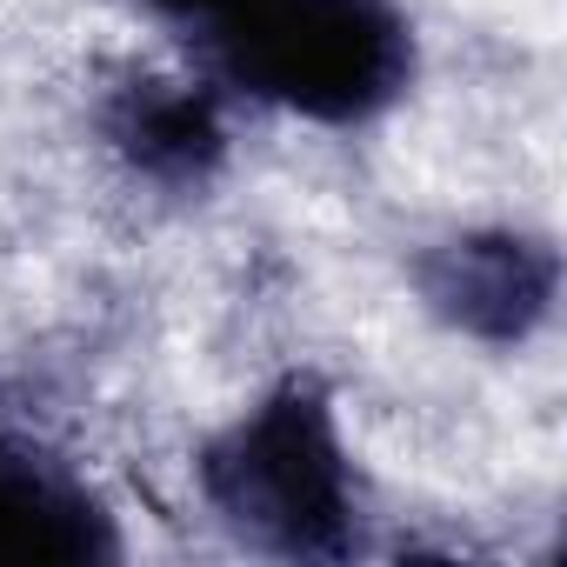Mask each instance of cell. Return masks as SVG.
<instances>
[{"instance_id": "1", "label": "cell", "mask_w": 567, "mask_h": 567, "mask_svg": "<svg viewBox=\"0 0 567 567\" xmlns=\"http://www.w3.org/2000/svg\"><path fill=\"white\" fill-rule=\"evenodd\" d=\"M220 94L315 127H374L414 87L421 41L401 0H134Z\"/></svg>"}, {"instance_id": "2", "label": "cell", "mask_w": 567, "mask_h": 567, "mask_svg": "<svg viewBox=\"0 0 567 567\" xmlns=\"http://www.w3.org/2000/svg\"><path fill=\"white\" fill-rule=\"evenodd\" d=\"M194 487L207 514L274 560H354L361 554V474L341 434L334 388L321 374H280L227 427L194 447Z\"/></svg>"}, {"instance_id": "3", "label": "cell", "mask_w": 567, "mask_h": 567, "mask_svg": "<svg viewBox=\"0 0 567 567\" xmlns=\"http://www.w3.org/2000/svg\"><path fill=\"white\" fill-rule=\"evenodd\" d=\"M408 288L434 328L520 354L560 315V247L534 227H454L414 247Z\"/></svg>"}, {"instance_id": "4", "label": "cell", "mask_w": 567, "mask_h": 567, "mask_svg": "<svg viewBox=\"0 0 567 567\" xmlns=\"http://www.w3.org/2000/svg\"><path fill=\"white\" fill-rule=\"evenodd\" d=\"M94 134L134 181L181 194V200L207 194L234 161L227 94L207 74L121 68L94 101Z\"/></svg>"}, {"instance_id": "5", "label": "cell", "mask_w": 567, "mask_h": 567, "mask_svg": "<svg viewBox=\"0 0 567 567\" xmlns=\"http://www.w3.org/2000/svg\"><path fill=\"white\" fill-rule=\"evenodd\" d=\"M121 554V520L94 481L54 447L0 427V567H101Z\"/></svg>"}]
</instances>
